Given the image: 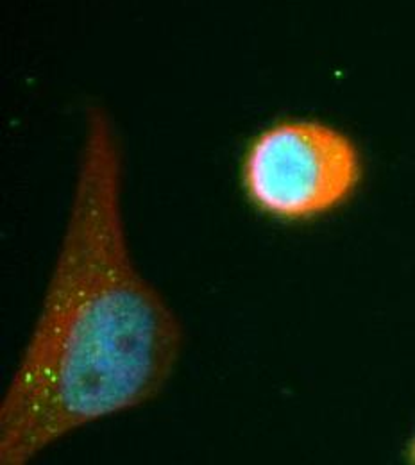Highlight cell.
<instances>
[{
	"label": "cell",
	"mask_w": 415,
	"mask_h": 465,
	"mask_svg": "<svg viewBox=\"0 0 415 465\" xmlns=\"http://www.w3.org/2000/svg\"><path fill=\"white\" fill-rule=\"evenodd\" d=\"M122 173L115 125L92 106L60 252L0 403L2 465L153 401L178 365V315L129 251Z\"/></svg>",
	"instance_id": "6da1fadb"
},
{
	"label": "cell",
	"mask_w": 415,
	"mask_h": 465,
	"mask_svg": "<svg viewBox=\"0 0 415 465\" xmlns=\"http://www.w3.org/2000/svg\"><path fill=\"white\" fill-rule=\"evenodd\" d=\"M412 460L415 462V439L414 442H412Z\"/></svg>",
	"instance_id": "3957f363"
},
{
	"label": "cell",
	"mask_w": 415,
	"mask_h": 465,
	"mask_svg": "<svg viewBox=\"0 0 415 465\" xmlns=\"http://www.w3.org/2000/svg\"><path fill=\"white\" fill-rule=\"evenodd\" d=\"M361 179L355 142L317 120H280L256 133L240 163L252 208L280 221H308L342 206Z\"/></svg>",
	"instance_id": "7a4b0ae2"
}]
</instances>
